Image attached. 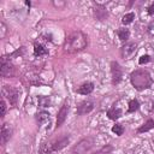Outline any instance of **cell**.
I'll use <instances>...</instances> for the list:
<instances>
[{
  "mask_svg": "<svg viewBox=\"0 0 154 154\" xmlns=\"http://www.w3.org/2000/svg\"><path fill=\"white\" fill-rule=\"evenodd\" d=\"M87 47V36L82 31H72L71 34L67 35L65 40L64 48L69 53L73 52H79Z\"/></svg>",
  "mask_w": 154,
  "mask_h": 154,
  "instance_id": "obj_1",
  "label": "cell"
},
{
  "mask_svg": "<svg viewBox=\"0 0 154 154\" xmlns=\"http://www.w3.org/2000/svg\"><path fill=\"white\" fill-rule=\"evenodd\" d=\"M131 84L137 90H144L152 85V77L146 70H136L130 75Z\"/></svg>",
  "mask_w": 154,
  "mask_h": 154,
  "instance_id": "obj_2",
  "label": "cell"
},
{
  "mask_svg": "<svg viewBox=\"0 0 154 154\" xmlns=\"http://www.w3.org/2000/svg\"><path fill=\"white\" fill-rule=\"evenodd\" d=\"M94 138L93 137H85L83 140H81L79 142H77L73 147L71 153L72 154H85L93 146H94Z\"/></svg>",
  "mask_w": 154,
  "mask_h": 154,
  "instance_id": "obj_3",
  "label": "cell"
},
{
  "mask_svg": "<svg viewBox=\"0 0 154 154\" xmlns=\"http://www.w3.org/2000/svg\"><path fill=\"white\" fill-rule=\"evenodd\" d=\"M2 95L8 100L10 105L16 106V103L18 101V96H19V93L17 89H14L11 85H4L2 87Z\"/></svg>",
  "mask_w": 154,
  "mask_h": 154,
  "instance_id": "obj_4",
  "label": "cell"
},
{
  "mask_svg": "<svg viewBox=\"0 0 154 154\" xmlns=\"http://www.w3.org/2000/svg\"><path fill=\"white\" fill-rule=\"evenodd\" d=\"M0 73L2 77H12L14 75V66L10 63V60L6 59V57L1 58V69Z\"/></svg>",
  "mask_w": 154,
  "mask_h": 154,
  "instance_id": "obj_5",
  "label": "cell"
},
{
  "mask_svg": "<svg viewBox=\"0 0 154 154\" xmlns=\"http://www.w3.org/2000/svg\"><path fill=\"white\" fill-rule=\"evenodd\" d=\"M137 51V45L135 42H128L120 48V55L124 59H130Z\"/></svg>",
  "mask_w": 154,
  "mask_h": 154,
  "instance_id": "obj_6",
  "label": "cell"
},
{
  "mask_svg": "<svg viewBox=\"0 0 154 154\" xmlns=\"http://www.w3.org/2000/svg\"><path fill=\"white\" fill-rule=\"evenodd\" d=\"M111 73H112V81L114 84L119 83L122 77H123V70L122 66L117 63V61H112L111 63Z\"/></svg>",
  "mask_w": 154,
  "mask_h": 154,
  "instance_id": "obj_7",
  "label": "cell"
},
{
  "mask_svg": "<svg viewBox=\"0 0 154 154\" xmlns=\"http://www.w3.org/2000/svg\"><path fill=\"white\" fill-rule=\"evenodd\" d=\"M93 108H94V105L91 101H83L77 106V114H79V116L87 114V113L91 112Z\"/></svg>",
  "mask_w": 154,
  "mask_h": 154,
  "instance_id": "obj_8",
  "label": "cell"
},
{
  "mask_svg": "<svg viewBox=\"0 0 154 154\" xmlns=\"http://www.w3.org/2000/svg\"><path fill=\"white\" fill-rule=\"evenodd\" d=\"M67 112H69V105H67V103H64V105L61 106V108L59 109V112H58L57 126H60V125L65 122V119H66V117H67Z\"/></svg>",
  "mask_w": 154,
  "mask_h": 154,
  "instance_id": "obj_9",
  "label": "cell"
},
{
  "mask_svg": "<svg viewBox=\"0 0 154 154\" xmlns=\"http://www.w3.org/2000/svg\"><path fill=\"white\" fill-rule=\"evenodd\" d=\"M12 136V128L8 124H2L1 126V144H5Z\"/></svg>",
  "mask_w": 154,
  "mask_h": 154,
  "instance_id": "obj_10",
  "label": "cell"
},
{
  "mask_svg": "<svg viewBox=\"0 0 154 154\" xmlns=\"http://www.w3.org/2000/svg\"><path fill=\"white\" fill-rule=\"evenodd\" d=\"M69 142H70L69 136H61V137H59L58 140H55V141L53 142L52 148H53V150H60V149H63Z\"/></svg>",
  "mask_w": 154,
  "mask_h": 154,
  "instance_id": "obj_11",
  "label": "cell"
},
{
  "mask_svg": "<svg viewBox=\"0 0 154 154\" xmlns=\"http://www.w3.org/2000/svg\"><path fill=\"white\" fill-rule=\"evenodd\" d=\"M93 90H94V84L90 83V82H87V83H83V84L77 89V93H79V94H82V95H88V94H90Z\"/></svg>",
  "mask_w": 154,
  "mask_h": 154,
  "instance_id": "obj_12",
  "label": "cell"
},
{
  "mask_svg": "<svg viewBox=\"0 0 154 154\" xmlns=\"http://www.w3.org/2000/svg\"><path fill=\"white\" fill-rule=\"evenodd\" d=\"M94 16H95L96 19H99V20H103V19L107 18L108 13H107V11L105 10V7H102V6H97V7L94 10Z\"/></svg>",
  "mask_w": 154,
  "mask_h": 154,
  "instance_id": "obj_13",
  "label": "cell"
},
{
  "mask_svg": "<svg viewBox=\"0 0 154 154\" xmlns=\"http://www.w3.org/2000/svg\"><path fill=\"white\" fill-rule=\"evenodd\" d=\"M36 119H37V123H38V124L43 125V124H46V123H49L51 116H49V113H47V112H40V113H37Z\"/></svg>",
  "mask_w": 154,
  "mask_h": 154,
  "instance_id": "obj_14",
  "label": "cell"
},
{
  "mask_svg": "<svg viewBox=\"0 0 154 154\" xmlns=\"http://www.w3.org/2000/svg\"><path fill=\"white\" fill-rule=\"evenodd\" d=\"M107 116H108V118H109V119L116 120V119H118V118L122 116V111H120L119 108L112 107V108H111V109L107 112Z\"/></svg>",
  "mask_w": 154,
  "mask_h": 154,
  "instance_id": "obj_15",
  "label": "cell"
},
{
  "mask_svg": "<svg viewBox=\"0 0 154 154\" xmlns=\"http://www.w3.org/2000/svg\"><path fill=\"white\" fill-rule=\"evenodd\" d=\"M117 35H118V37H119L122 41H125V40L129 38L130 31H129V29H126V28H120V29L117 30Z\"/></svg>",
  "mask_w": 154,
  "mask_h": 154,
  "instance_id": "obj_16",
  "label": "cell"
},
{
  "mask_svg": "<svg viewBox=\"0 0 154 154\" xmlns=\"http://www.w3.org/2000/svg\"><path fill=\"white\" fill-rule=\"evenodd\" d=\"M154 128V120L153 119H148L140 129H138V132H146V131H149L150 129Z\"/></svg>",
  "mask_w": 154,
  "mask_h": 154,
  "instance_id": "obj_17",
  "label": "cell"
},
{
  "mask_svg": "<svg viewBox=\"0 0 154 154\" xmlns=\"http://www.w3.org/2000/svg\"><path fill=\"white\" fill-rule=\"evenodd\" d=\"M134 19H135V13H134V12H129V13H125V14L123 16L122 23L126 25V24H130Z\"/></svg>",
  "mask_w": 154,
  "mask_h": 154,
  "instance_id": "obj_18",
  "label": "cell"
},
{
  "mask_svg": "<svg viewBox=\"0 0 154 154\" xmlns=\"http://www.w3.org/2000/svg\"><path fill=\"white\" fill-rule=\"evenodd\" d=\"M34 53H35V55H45V54L48 53V51H47L42 45H37V43H35Z\"/></svg>",
  "mask_w": 154,
  "mask_h": 154,
  "instance_id": "obj_19",
  "label": "cell"
},
{
  "mask_svg": "<svg viewBox=\"0 0 154 154\" xmlns=\"http://www.w3.org/2000/svg\"><path fill=\"white\" fill-rule=\"evenodd\" d=\"M54 150L52 148V146H48L47 143H42L40 147V152L38 154H52Z\"/></svg>",
  "mask_w": 154,
  "mask_h": 154,
  "instance_id": "obj_20",
  "label": "cell"
},
{
  "mask_svg": "<svg viewBox=\"0 0 154 154\" xmlns=\"http://www.w3.org/2000/svg\"><path fill=\"white\" fill-rule=\"evenodd\" d=\"M38 105L41 107H49L51 106V99L48 96H40L38 97Z\"/></svg>",
  "mask_w": 154,
  "mask_h": 154,
  "instance_id": "obj_21",
  "label": "cell"
},
{
  "mask_svg": "<svg viewBox=\"0 0 154 154\" xmlns=\"http://www.w3.org/2000/svg\"><path fill=\"white\" fill-rule=\"evenodd\" d=\"M138 106H140V103H138L137 100H131V101L129 102V109H128V112H129V113L135 112L136 109H138Z\"/></svg>",
  "mask_w": 154,
  "mask_h": 154,
  "instance_id": "obj_22",
  "label": "cell"
},
{
  "mask_svg": "<svg viewBox=\"0 0 154 154\" xmlns=\"http://www.w3.org/2000/svg\"><path fill=\"white\" fill-rule=\"evenodd\" d=\"M112 131H113L116 135L120 136V135H123V132H124V128H123L120 124H116V125H113V128H112Z\"/></svg>",
  "mask_w": 154,
  "mask_h": 154,
  "instance_id": "obj_23",
  "label": "cell"
},
{
  "mask_svg": "<svg viewBox=\"0 0 154 154\" xmlns=\"http://www.w3.org/2000/svg\"><path fill=\"white\" fill-rule=\"evenodd\" d=\"M6 34H7V26L5 25L4 22H1L0 23V38H5Z\"/></svg>",
  "mask_w": 154,
  "mask_h": 154,
  "instance_id": "obj_24",
  "label": "cell"
},
{
  "mask_svg": "<svg viewBox=\"0 0 154 154\" xmlns=\"http://www.w3.org/2000/svg\"><path fill=\"white\" fill-rule=\"evenodd\" d=\"M147 31H148V34H149L152 37H154V19L148 24V26H147Z\"/></svg>",
  "mask_w": 154,
  "mask_h": 154,
  "instance_id": "obj_25",
  "label": "cell"
},
{
  "mask_svg": "<svg viewBox=\"0 0 154 154\" xmlns=\"http://www.w3.org/2000/svg\"><path fill=\"white\" fill-rule=\"evenodd\" d=\"M149 60H150V57H149V55H142V57L140 58L138 63L142 65V64H146V63H148Z\"/></svg>",
  "mask_w": 154,
  "mask_h": 154,
  "instance_id": "obj_26",
  "label": "cell"
},
{
  "mask_svg": "<svg viewBox=\"0 0 154 154\" xmlns=\"http://www.w3.org/2000/svg\"><path fill=\"white\" fill-rule=\"evenodd\" d=\"M6 113V103L5 100H1V117H4Z\"/></svg>",
  "mask_w": 154,
  "mask_h": 154,
  "instance_id": "obj_27",
  "label": "cell"
},
{
  "mask_svg": "<svg viewBox=\"0 0 154 154\" xmlns=\"http://www.w3.org/2000/svg\"><path fill=\"white\" fill-rule=\"evenodd\" d=\"M153 13H154V4H152V5L148 7V14H150V16H152Z\"/></svg>",
  "mask_w": 154,
  "mask_h": 154,
  "instance_id": "obj_28",
  "label": "cell"
},
{
  "mask_svg": "<svg viewBox=\"0 0 154 154\" xmlns=\"http://www.w3.org/2000/svg\"><path fill=\"white\" fill-rule=\"evenodd\" d=\"M54 4V6H57V7H60V6H64V2H53Z\"/></svg>",
  "mask_w": 154,
  "mask_h": 154,
  "instance_id": "obj_29",
  "label": "cell"
}]
</instances>
